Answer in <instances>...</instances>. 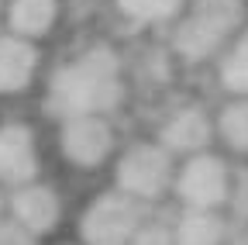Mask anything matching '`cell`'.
Returning a JSON list of instances; mask_svg holds the SVG:
<instances>
[{
	"label": "cell",
	"instance_id": "1",
	"mask_svg": "<svg viewBox=\"0 0 248 245\" xmlns=\"http://www.w3.org/2000/svg\"><path fill=\"white\" fill-rule=\"evenodd\" d=\"M124 100V73L114 49L97 45L62 66L48 83V107L66 121L83 114L107 117Z\"/></svg>",
	"mask_w": 248,
	"mask_h": 245
},
{
	"label": "cell",
	"instance_id": "2",
	"mask_svg": "<svg viewBox=\"0 0 248 245\" xmlns=\"http://www.w3.org/2000/svg\"><path fill=\"white\" fill-rule=\"evenodd\" d=\"M241 0H193L190 14L176 28V52L190 63H203L221 49L241 24Z\"/></svg>",
	"mask_w": 248,
	"mask_h": 245
},
{
	"label": "cell",
	"instance_id": "3",
	"mask_svg": "<svg viewBox=\"0 0 248 245\" xmlns=\"http://www.w3.org/2000/svg\"><path fill=\"white\" fill-rule=\"evenodd\" d=\"M176 183L172 156L159 142H138L117 159V190L131 200H155Z\"/></svg>",
	"mask_w": 248,
	"mask_h": 245
},
{
	"label": "cell",
	"instance_id": "4",
	"mask_svg": "<svg viewBox=\"0 0 248 245\" xmlns=\"http://www.w3.org/2000/svg\"><path fill=\"white\" fill-rule=\"evenodd\" d=\"M138 228H141V204L121 190L100 194L79 218L83 245H131Z\"/></svg>",
	"mask_w": 248,
	"mask_h": 245
},
{
	"label": "cell",
	"instance_id": "5",
	"mask_svg": "<svg viewBox=\"0 0 248 245\" xmlns=\"http://www.w3.org/2000/svg\"><path fill=\"white\" fill-rule=\"evenodd\" d=\"M176 194L186 207L193 211H217L228 204V190H231V169L221 156H190L179 169H176Z\"/></svg>",
	"mask_w": 248,
	"mask_h": 245
},
{
	"label": "cell",
	"instance_id": "6",
	"mask_svg": "<svg viewBox=\"0 0 248 245\" xmlns=\"http://www.w3.org/2000/svg\"><path fill=\"white\" fill-rule=\"evenodd\" d=\"M62 156L79 169H97L110 159L114 152V128L100 114H83V117H66L59 131Z\"/></svg>",
	"mask_w": 248,
	"mask_h": 245
},
{
	"label": "cell",
	"instance_id": "7",
	"mask_svg": "<svg viewBox=\"0 0 248 245\" xmlns=\"http://www.w3.org/2000/svg\"><path fill=\"white\" fill-rule=\"evenodd\" d=\"M7 211H11V221L21 225L28 235H48L59 218H62V200L52 187H45V183H24V187H17L11 197H7Z\"/></svg>",
	"mask_w": 248,
	"mask_h": 245
},
{
	"label": "cell",
	"instance_id": "8",
	"mask_svg": "<svg viewBox=\"0 0 248 245\" xmlns=\"http://www.w3.org/2000/svg\"><path fill=\"white\" fill-rule=\"evenodd\" d=\"M38 176V145L28 125H4L0 128V183L24 187Z\"/></svg>",
	"mask_w": 248,
	"mask_h": 245
},
{
	"label": "cell",
	"instance_id": "9",
	"mask_svg": "<svg viewBox=\"0 0 248 245\" xmlns=\"http://www.w3.org/2000/svg\"><path fill=\"white\" fill-rule=\"evenodd\" d=\"M210 135H214V121L200 107H183V111H176L162 125L159 145L169 152V156H186V159H190V156L207 152Z\"/></svg>",
	"mask_w": 248,
	"mask_h": 245
},
{
	"label": "cell",
	"instance_id": "10",
	"mask_svg": "<svg viewBox=\"0 0 248 245\" xmlns=\"http://www.w3.org/2000/svg\"><path fill=\"white\" fill-rule=\"evenodd\" d=\"M38 73L35 42L17 35H0V94H21Z\"/></svg>",
	"mask_w": 248,
	"mask_h": 245
},
{
	"label": "cell",
	"instance_id": "11",
	"mask_svg": "<svg viewBox=\"0 0 248 245\" xmlns=\"http://www.w3.org/2000/svg\"><path fill=\"white\" fill-rule=\"evenodd\" d=\"M55 17H59L55 0H11V11H7L11 35L28 38V42H35L45 32H52Z\"/></svg>",
	"mask_w": 248,
	"mask_h": 245
},
{
	"label": "cell",
	"instance_id": "12",
	"mask_svg": "<svg viewBox=\"0 0 248 245\" xmlns=\"http://www.w3.org/2000/svg\"><path fill=\"white\" fill-rule=\"evenodd\" d=\"M224 218L217 211H193L186 207L172 228L176 245H221L224 242Z\"/></svg>",
	"mask_w": 248,
	"mask_h": 245
},
{
	"label": "cell",
	"instance_id": "13",
	"mask_svg": "<svg viewBox=\"0 0 248 245\" xmlns=\"http://www.w3.org/2000/svg\"><path fill=\"white\" fill-rule=\"evenodd\" d=\"M217 135H221L238 156H248V97H234L217 114Z\"/></svg>",
	"mask_w": 248,
	"mask_h": 245
},
{
	"label": "cell",
	"instance_id": "14",
	"mask_svg": "<svg viewBox=\"0 0 248 245\" xmlns=\"http://www.w3.org/2000/svg\"><path fill=\"white\" fill-rule=\"evenodd\" d=\"M221 83L228 90H234L238 97H248V32L224 55V63H221Z\"/></svg>",
	"mask_w": 248,
	"mask_h": 245
},
{
	"label": "cell",
	"instance_id": "15",
	"mask_svg": "<svg viewBox=\"0 0 248 245\" xmlns=\"http://www.w3.org/2000/svg\"><path fill=\"white\" fill-rule=\"evenodd\" d=\"M117 4H121V11L128 14L131 21L152 24V21H166V17H172V14L183 7V0H117Z\"/></svg>",
	"mask_w": 248,
	"mask_h": 245
},
{
	"label": "cell",
	"instance_id": "16",
	"mask_svg": "<svg viewBox=\"0 0 248 245\" xmlns=\"http://www.w3.org/2000/svg\"><path fill=\"white\" fill-rule=\"evenodd\" d=\"M228 207L238 221H248V166L231 173V190H228Z\"/></svg>",
	"mask_w": 248,
	"mask_h": 245
},
{
	"label": "cell",
	"instance_id": "17",
	"mask_svg": "<svg viewBox=\"0 0 248 245\" xmlns=\"http://www.w3.org/2000/svg\"><path fill=\"white\" fill-rule=\"evenodd\" d=\"M131 245H176V238H172V228L166 225H141Z\"/></svg>",
	"mask_w": 248,
	"mask_h": 245
},
{
	"label": "cell",
	"instance_id": "18",
	"mask_svg": "<svg viewBox=\"0 0 248 245\" xmlns=\"http://www.w3.org/2000/svg\"><path fill=\"white\" fill-rule=\"evenodd\" d=\"M0 245H38V238L35 235H28L21 225H14L11 218L4 221L0 218Z\"/></svg>",
	"mask_w": 248,
	"mask_h": 245
},
{
	"label": "cell",
	"instance_id": "19",
	"mask_svg": "<svg viewBox=\"0 0 248 245\" xmlns=\"http://www.w3.org/2000/svg\"><path fill=\"white\" fill-rule=\"evenodd\" d=\"M4 207H7V194H4V183H0V214H4Z\"/></svg>",
	"mask_w": 248,
	"mask_h": 245
},
{
	"label": "cell",
	"instance_id": "20",
	"mask_svg": "<svg viewBox=\"0 0 248 245\" xmlns=\"http://www.w3.org/2000/svg\"><path fill=\"white\" fill-rule=\"evenodd\" d=\"M66 245H76V242H66ZM79 245H83V242H79Z\"/></svg>",
	"mask_w": 248,
	"mask_h": 245
},
{
	"label": "cell",
	"instance_id": "21",
	"mask_svg": "<svg viewBox=\"0 0 248 245\" xmlns=\"http://www.w3.org/2000/svg\"><path fill=\"white\" fill-rule=\"evenodd\" d=\"M0 4H4V0H0Z\"/></svg>",
	"mask_w": 248,
	"mask_h": 245
}]
</instances>
